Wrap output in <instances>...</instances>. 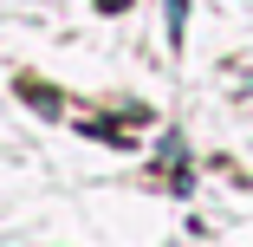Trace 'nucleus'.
Wrapping results in <instances>:
<instances>
[{"mask_svg": "<svg viewBox=\"0 0 253 247\" xmlns=\"http://www.w3.org/2000/svg\"><path fill=\"white\" fill-rule=\"evenodd\" d=\"M182 20H188V0H169V39H182Z\"/></svg>", "mask_w": 253, "mask_h": 247, "instance_id": "nucleus-1", "label": "nucleus"}, {"mask_svg": "<svg viewBox=\"0 0 253 247\" xmlns=\"http://www.w3.org/2000/svg\"><path fill=\"white\" fill-rule=\"evenodd\" d=\"M97 7H104V13H124V7H130V0H97Z\"/></svg>", "mask_w": 253, "mask_h": 247, "instance_id": "nucleus-2", "label": "nucleus"}]
</instances>
